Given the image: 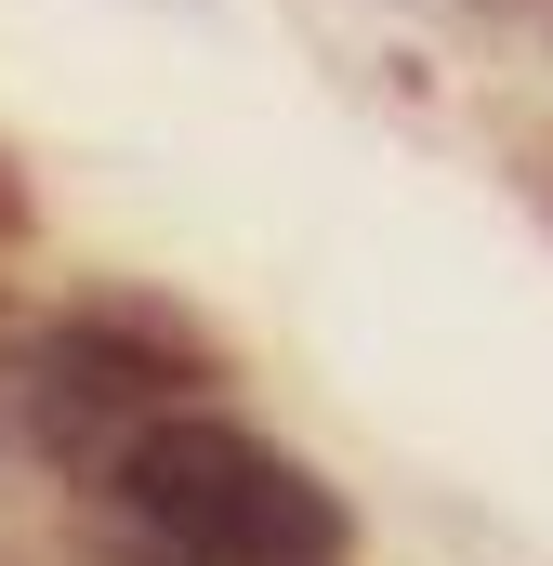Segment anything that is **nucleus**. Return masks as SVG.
Masks as SVG:
<instances>
[{"label": "nucleus", "instance_id": "obj_1", "mask_svg": "<svg viewBox=\"0 0 553 566\" xmlns=\"http://www.w3.org/2000/svg\"><path fill=\"white\" fill-rule=\"evenodd\" d=\"M119 514L145 527V554H185V566H343L356 554V514L316 461L264 448L251 422L225 409H158V422L119 448Z\"/></svg>", "mask_w": 553, "mask_h": 566}, {"label": "nucleus", "instance_id": "obj_2", "mask_svg": "<svg viewBox=\"0 0 553 566\" xmlns=\"http://www.w3.org/2000/svg\"><path fill=\"white\" fill-rule=\"evenodd\" d=\"M225 382V343L198 329V316H171V303H145V290H93L40 356H27V434L66 461V474H119V448H133L158 409H185V396H211Z\"/></svg>", "mask_w": 553, "mask_h": 566}, {"label": "nucleus", "instance_id": "obj_3", "mask_svg": "<svg viewBox=\"0 0 553 566\" xmlns=\"http://www.w3.org/2000/svg\"><path fill=\"white\" fill-rule=\"evenodd\" d=\"M13 238H27V171L0 158V251H13Z\"/></svg>", "mask_w": 553, "mask_h": 566}, {"label": "nucleus", "instance_id": "obj_4", "mask_svg": "<svg viewBox=\"0 0 553 566\" xmlns=\"http://www.w3.org/2000/svg\"><path fill=\"white\" fill-rule=\"evenodd\" d=\"M133 13H211V0H133Z\"/></svg>", "mask_w": 553, "mask_h": 566}]
</instances>
